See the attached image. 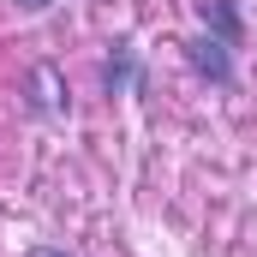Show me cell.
<instances>
[{
	"label": "cell",
	"mask_w": 257,
	"mask_h": 257,
	"mask_svg": "<svg viewBox=\"0 0 257 257\" xmlns=\"http://www.w3.org/2000/svg\"><path fill=\"white\" fill-rule=\"evenodd\" d=\"M132 78H138V66H132V48H120V54L108 60V90H126Z\"/></svg>",
	"instance_id": "cell-3"
},
{
	"label": "cell",
	"mask_w": 257,
	"mask_h": 257,
	"mask_svg": "<svg viewBox=\"0 0 257 257\" xmlns=\"http://www.w3.org/2000/svg\"><path fill=\"white\" fill-rule=\"evenodd\" d=\"M36 257H66V251H36Z\"/></svg>",
	"instance_id": "cell-5"
},
{
	"label": "cell",
	"mask_w": 257,
	"mask_h": 257,
	"mask_svg": "<svg viewBox=\"0 0 257 257\" xmlns=\"http://www.w3.org/2000/svg\"><path fill=\"white\" fill-rule=\"evenodd\" d=\"M12 6H24V12H42V6H54V0H12Z\"/></svg>",
	"instance_id": "cell-4"
},
{
	"label": "cell",
	"mask_w": 257,
	"mask_h": 257,
	"mask_svg": "<svg viewBox=\"0 0 257 257\" xmlns=\"http://www.w3.org/2000/svg\"><path fill=\"white\" fill-rule=\"evenodd\" d=\"M192 66L203 72V78H215V84H233V42L197 36V42H192Z\"/></svg>",
	"instance_id": "cell-1"
},
{
	"label": "cell",
	"mask_w": 257,
	"mask_h": 257,
	"mask_svg": "<svg viewBox=\"0 0 257 257\" xmlns=\"http://www.w3.org/2000/svg\"><path fill=\"white\" fill-rule=\"evenodd\" d=\"M203 18L215 24V36H221V42H239V18H233V6H227V0H203Z\"/></svg>",
	"instance_id": "cell-2"
}]
</instances>
